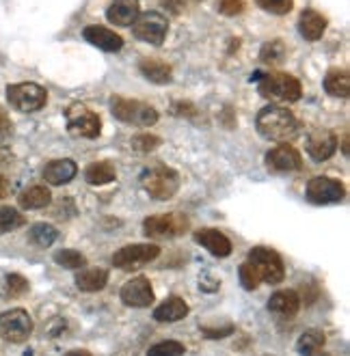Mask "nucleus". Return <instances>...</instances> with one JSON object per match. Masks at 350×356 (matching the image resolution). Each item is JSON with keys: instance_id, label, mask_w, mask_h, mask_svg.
I'll use <instances>...</instances> for the list:
<instances>
[{"instance_id": "35", "label": "nucleus", "mask_w": 350, "mask_h": 356, "mask_svg": "<svg viewBox=\"0 0 350 356\" xmlns=\"http://www.w3.org/2000/svg\"><path fill=\"white\" fill-rule=\"evenodd\" d=\"M130 145H132V149L148 154V152H154V149L160 147V145H162V138H160V136H154V134H136V136L130 140Z\"/></svg>"}, {"instance_id": "8", "label": "nucleus", "mask_w": 350, "mask_h": 356, "mask_svg": "<svg viewBox=\"0 0 350 356\" xmlns=\"http://www.w3.org/2000/svg\"><path fill=\"white\" fill-rule=\"evenodd\" d=\"M132 33L136 39L145 41V44L160 46L162 41L167 39L169 22H167V17L158 11H145V13H138V17L134 19Z\"/></svg>"}, {"instance_id": "15", "label": "nucleus", "mask_w": 350, "mask_h": 356, "mask_svg": "<svg viewBox=\"0 0 350 356\" xmlns=\"http://www.w3.org/2000/svg\"><path fill=\"white\" fill-rule=\"evenodd\" d=\"M337 152V136L328 130H314L307 136V154L314 160H328Z\"/></svg>"}, {"instance_id": "42", "label": "nucleus", "mask_w": 350, "mask_h": 356, "mask_svg": "<svg viewBox=\"0 0 350 356\" xmlns=\"http://www.w3.org/2000/svg\"><path fill=\"white\" fill-rule=\"evenodd\" d=\"M65 356H93V354L89 350H70Z\"/></svg>"}, {"instance_id": "39", "label": "nucleus", "mask_w": 350, "mask_h": 356, "mask_svg": "<svg viewBox=\"0 0 350 356\" xmlns=\"http://www.w3.org/2000/svg\"><path fill=\"white\" fill-rule=\"evenodd\" d=\"M201 330H203V334L208 339H223V337H228V334H232L236 330V326L234 324H228V326H223V328H208V326H203Z\"/></svg>"}, {"instance_id": "28", "label": "nucleus", "mask_w": 350, "mask_h": 356, "mask_svg": "<svg viewBox=\"0 0 350 356\" xmlns=\"http://www.w3.org/2000/svg\"><path fill=\"white\" fill-rule=\"evenodd\" d=\"M326 343V337H324V332L318 330V328H310V330H305L299 341H296V352L307 356V354H314L318 350H322Z\"/></svg>"}, {"instance_id": "26", "label": "nucleus", "mask_w": 350, "mask_h": 356, "mask_svg": "<svg viewBox=\"0 0 350 356\" xmlns=\"http://www.w3.org/2000/svg\"><path fill=\"white\" fill-rule=\"evenodd\" d=\"M117 177V169L115 164L109 162V160H102V162H91L85 171V179L91 184V186H104V184H111L113 179Z\"/></svg>"}, {"instance_id": "43", "label": "nucleus", "mask_w": 350, "mask_h": 356, "mask_svg": "<svg viewBox=\"0 0 350 356\" xmlns=\"http://www.w3.org/2000/svg\"><path fill=\"white\" fill-rule=\"evenodd\" d=\"M342 149H344V154L348 156V136H344V145H342Z\"/></svg>"}, {"instance_id": "34", "label": "nucleus", "mask_w": 350, "mask_h": 356, "mask_svg": "<svg viewBox=\"0 0 350 356\" xmlns=\"http://www.w3.org/2000/svg\"><path fill=\"white\" fill-rule=\"evenodd\" d=\"M260 58L264 63H269V65H277V63H281L285 58V46L281 44L279 39L271 41V44H266L260 52Z\"/></svg>"}, {"instance_id": "33", "label": "nucleus", "mask_w": 350, "mask_h": 356, "mask_svg": "<svg viewBox=\"0 0 350 356\" xmlns=\"http://www.w3.org/2000/svg\"><path fill=\"white\" fill-rule=\"evenodd\" d=\"M184 354H186V348H184V343L173 341V339L160 341V343L152 346L150 352H148V356H184Z\"/></svg>"}, {"instance_id": "4", "label": "nucleus", "mask_w": 350, "mask_h": 356, "mask_svg": "<svg viewBox=\"0 0 350 356\" xmlns=\"http://www.w3.org/2000/svg\"><path fill=\"white\" fill-rule=\"evenodd\" d=\"M141 181H143V188H145V193L158 201H169L180 191V175L173 169H169V166H162V164L143 173Z\"/></svg>"}, {"instance_id": "31", "label": "nucleus", "mask_w": 350, "mask_h": 356, "mask_svg": "<svg viewBox=\"0 0 350 356\" xmlns=\"http://www.w3.org/2000/svg\"><path fill=\"white\" fill-rule=\"evenodd\" d=\"M54 261L58 266L67 268V270H80L82 266H87V257L82 255L80 250H74V248L56 250V253H54Z\"/></svg>"}, {"instance_id": "6", "label": "nucleus", "mask_w": 350, "mask_h": 356, "mask_svg": "<svg viewBox=\"0 0 350 356\" xmlns=\"http://www.w3.org/2000/svg\"><path fill=\"white\" fill-rule=\"evenodd\" d=\"M111 111H113L115 119H119V121H123V123L141 125V128H148V125H154V123L158 121L156 108H152L150 104H143V102H138V99L113 97V102H111Z\"/></svg>"}, {"instance_id": "13", "label": "nucleus", "mask_w": 350, "mask_h": 356, "mask_svg": "<svg viewBox=\"0 0 350 356\" xmlns=\"http://www.w3.org/2000/svg\"><path fill=\"white\" fill-rule=\"evenodd\" d=\"M119 296L123 305L134 307V309H145L154 302V289L148 277H134L128 283H123Z\"/></svg>"}, {"instance_id": "23", "label": "nucleus", "mask_w": 350, "mask_h": 356, "mask_svg": "<svg viewBox=\"0 0 350 356\" xmlns=\"http://www.w3.org/2000/svg\"><path fill=\"white\" fill-rule=\"evenodd\" d=\"M138 72L150 82H154V85H169L173 78L171 65H167V63L158 60V58H143L138 63Z\"/></svg>"}, {"instance_id": "27", "label": "nucleus", "mask_w": 350, "mask_h": 356, "mask_svg": "<svg viewBox=\"0 0 350 356\" xmlns=\"http://www.w3.org/2000/svg\"><path fill=\"white\" fill-rule=\"evenodd\" d=\"M50 199H52V195L46 186H31L17 197V203L24 209H41L50 203Z\"/></svg>"}, {"instance_id": "32", "label": "nucleus", "mask_w": 350, "mask_h": 356, "mask_svg": "<svg viewBox=\"0 0 350 356\" xmlns=\"http://www.w3.org/2000/svg\"><path fill=\"white\" fill-rule=\"evenodd\" d=\"M24 222H26V220H24V216L19 214L17 209L7 207V205L0 207V234L15 232V229H19Z\"/></svg>"}, {"instance_id": "19", "label": "nucleus", "mask_w": 350, "mask_h": 356, "mask_svg": "<svg viewBox=\"0 0 350 356\" xmlns=\"http://www.w3.org/2000/svg\"><path fill=\"white\" fill-rule=\"evenodd\" d=\"M301 309V296L294 289H279L269 298V311L283 318H294Z\"/></svg>"}, {"instance_id": "7", "label": "nucleus", "mask_w": 350, "mask_h": 356, "mask_svg": "<svg viewBox=\"0 0 350 356\" xmlns=\"http://www.w3.org/2000/svg\"><path fill=\"white\" fill-rule=\"evenodd\" d=\"M189 218L180 214V212H167V214H156L143 220V229H145L148 238H160V240H169L177 238L182 234L189 232Z\"/></svg>"}, {"instance_id": "37", "label": "nucleus", "mask_w": 350, "mask_h": 356, "mask_svg": "<svg viewBox=\"0 0 350 356\" xmlns=\"http://www.w3.org/2000/svg\"><path fill=\"white\" fill-rule=\"evenodd\" d=\"M240 283H242V287L246 289V291H253V289H257V285H260V279L255 277V272H253V268L249 266V261H244L242 266H240Z\"/></svg>"}, {"instance_id": "9", "label": "nucleus", "mask_w": 350, "mask_h": 356, "mask_svg": "<svg viewBox=\"0 0 350 356\" xmlns=\"http://www.w3.org/2000/svg\"><path fill=\"white\" fill-rule=\"evenodd\" d=\"M65 119H67V132L76 138H97L102 132L100 117L87 106H82V104L70 106Z\"/></svg>"}, {"instance_id": "2", "label": "nucleus", "mask_w": 350, "mask_h": 356, "mask_svg": "<svg viewBox=\"0 0 350 356\" xmlns=\"http://www.w3.org/2000/svg\"><path fill=\"white\" fill-rule=\"evenodd\" d=\"M257 91L262 97L271 102H299L303 95V87L299 78L285 72L264 74L257 82Z\"/></svg>"}, {"instance_id": "44", "label": "nucleus", "mask_w": 350, "mask_h": 356, "mask_svg": "<svg viewBox=\"0 0 350 356\" xmlns=\"http://www.w3.org/2000/svg\"><path fill=\"white\" fill-rule=\"evenodd\" d=\"M307 356H328V354H324V352H320V350H318V352H314V354H307Z\"/></svg>"}, {"instance_id": "11", "label": "nucleus", "mask_w": 350, "mask_h": 356, "mask_svg": "<svg viewBox=\"0 0 350 356\" xmlns=\"http://www.w3.org/2000/svg\"><path fill=\"white\" fill-rule=\"evenodd\" d=\"M160 255V248L156 244H128L119 248L113 255V266L119 270H136L154 261Z\"/></svg>"}, {"instance_id": "5", "label": "nucleus", "mask_w": 350, "mask_h": 356, "mask_svg": "<svg viewBox=\"0 0 350 356\" xmlns=\"http://www.w3.org/2000/svg\"><path fill=\"white\" fill-rule=\"evenodd\" d=\"M7 102L19 113H37L46 106L48 93L35 82H17L7 87Z\"/></svg>"}, {"instance_id": "12", "label": "nucleus", "mask_w": 350, "mask_h": 356, "mask_svg": "<svg viewBox=\"0 0 350 356\" xmlns=\"http://www.w3.org/2000/svg\"><path fill=\"white\" fill-rule=\"evenodd\" d=\"M346 197V188L340 179L333 177H314L307 184V199L316 205H331L340 203Z\"/></svg>"}, {"instance_id": "20", "label": "nucleus", "mask_w": 350, "mask_h": 356, "mask_svg": "<svg viewBox=\"0 0 350 356\" xmlns=\"http://www.w3.org/2000/svg\"><path fill=\"white\" fill-rule=\"evenodd\" d=\"M78 173V166L74 160L70 158H63V160H52L50 164H46L44 169V179L50 184V186H63V184H70Z\"/></svg>"}, {"instance_id": "24", "label": "nucleus", "mask_w": 350, "mask_h": 356, "mask_svg": "<svg viewBox=\"0 0 350 356\" xmlns=\"http://www.w3.org/2000/svg\"><path fill=\"white\" fill-rule=\"evenodd\" d=\"M109 283V272L100 270V268H91V270H80L76 275V287L80 291H87V294H93V291L104 289Z\"/></svg>"}, {"instance_id": "30", "label": "nucleus", "mask_w": 350, "mask_h": 356, "mask_svg": "<svg viewBox=\"0 0 350 356\" xmlns=\"http://www.w3.org/2000/svg\"><path fill=\"white\" fill-rule=\"evenodd\" d=\"M29 291V281L22 275H7L0 283V296L11 300V298H19L22 294Z\"/></svg>"}, {"instance_id": "38", "label": "nucleus", "mask_w": 350, "mask_h": 356, "mask_svg": "<svg viewBox=\"0 0 350 356\" xmlns=\"http://www.w3.org/2000/svg\"><path fill=\"white\" fill-rule=\"evenodd\" d=\"M244 0H216V9H218V13H223V15H230V17H234V15H240L242 11H244Z\"/></svg>"}, {"instance_id": "29", "label": "nucleus", "mask_w": 350, "mask_h": 356, "mask_svg": "<svg viewBox=\"0 0 350 356\" xmlns=\"http://www.w3.org/2000/svg\"><path fill=\"white\" fill-rule=\"evenodd\" d=\"M56 238H58V232L48 222H37V225L31 227V232H29V240L39 248L52 246L56 242Z\"/></svg>"}, {"instance_id": "17", "label": "nucleus", "mask_w": 350, "mask_h": 356, "mask_svg": "<svg viewBox=\"0 0 350 356\" xmlns=\"http://www.w3.org/2000/svg\"><path fill=\"white\" fill-rule=\"evenodd\" d=\"M138 13V0H111L106 9V19L117 26H132Z\"/></svg>"}, {"instance_id": "22", "label": "nucleus", "mask_w": 350, "mask_h": 356, "mask_svg": "<svg viewBox=\"0 0 350 356\" xmlns=\"http://www.w3.org/2000/svg\"><path fill=\"white\" fill-rule=\"evenodd\" d=\"M189 316V305L180 296H169L162 305L154 309V320L156 322H180Z\"/></svg>"}, {"instance_id": "21", "label": "nucleus", "mask_w": 350, "mask_h": 356, "mask_svg": "<svg viewBox=\"0 0 350 356\" xmlns=\"http://www.w3.org/2000/svg\"><path fill=\"white\" fill-rule=\"evenodd\" d=\"M326 31V17L314 9H305L299 17V33L307 41H318Z\"/></svg>"}, {"instance_id": "1", "label": "nucleus", "mask_w": 350, "mask_h": 356, "mask_svg": "<svg viewBox=\"0 0 350 356\" xmlns=\"http://www.w3.org/2000/svg\"><path fill=\"white\" fill-rule=\"evenodd\" d=\"M255 125H257V132L264 138L277 140V143H287L290 138H294L296 132H299L296 117L287 108L277 106V104H271V106L262 108L257 113Z\"/></svg>"}, {"instance_id": "36", "label": "nucleus", "mask_w": 350, "mask_h": 356, "mask_svg": "<svg viewBox=\"0 0 350 356\" xmlns=\"http://www.w3.org/2000/svg\"><path fill=\"white\" fill-rule=\"evenodd\" d=\"M255 3L269 13H275V15H285L290 13L292 7H294V0H255Z\"/></svg>"}, {"instance_id": "10", "label": "nucleus", "mask_w": 350, "mask_h": 356, "mask_svg": "<svg viewBox=\"0 0 350 356\" xmlns=\"http://www.w3.org/2000/svg\"><path fill=\"white\" fill-rule=\"evenodd\" d=\"M33 332V320L24 309H9L0 316V337L9 343H24Z\"/></svg>"}, {"instance_id": "25", "label": "nucleus", "mask_w": 350, "mask_h": 356, "mask_svg": "<svg viewBox=\"0 0 350 356\" xmlns=\"http://www.w3.org/2000/svg\"><path fill=\"white\" fill-rule=\"evenodd\" d=\"M324 91L333 97H348L350 95V76L346 70L333 67L324 76Z\"/></svg>"}, {"instance_id": "14", "label": "nucleus", "mask_w": 350, "mask_h": 356, "mask_svg": "<svg viewBox=\"0 0 350 356\" xmlns=\"http://www.w3.org/2000/svg\"><path fill=\"white\" fill-rule=\"evenodd\" d=\"M266 166L273 173H292L303 166L301 154L292 147V145H277L269 154H266Z\"/></svg>"}, {"instance_id": "41", "label": "nucleus", "mask_w": 350, "mask_h": 356, "mask_svg": "<svg viewBox=\"0 0 350 356\" xmlns=\"http://www.w3.org/2000/svg\"><path fill=\"white\" fill-rule=\"evenodd\" d=\"M7 193H9V184H7V179L3 175H0V199H3Z\"/></svg>"}, {"instance_id": "16", "label": "nucleus", "mask_w": 350, "mask_h": 356, "mask_svg": "<svg viewBox=\"0 0 350 356\" xmlns=\"http://www.w3.org/2000/svg\"><path fill=\"white\" fill-rule=\"evenodd\" d=\"M195 240L203 248H208V253H212L214 257H228L232 253L230 238L223 232H218V229H210V227L199 229V232H195Z\"/></svg>"}, {"instance_id": "3", "label": "nucleus", "mask_w": 350, "mask_h": 356, "mask_svg": "<svg viewBox=\"0 0 350 356\" xmlns=\"http://www.w3.org/2000/svg\"><path fill=\"white\" fill-rule=\"evenodd\" d=\"M249 266L253 268L255 277L260 279V283H271L277 285L283 281L285 277V268H283V259L277 250L266 248V246H255L249 257H246Z\"/></svg>"}, {"instance_id": "40", "label": "nucleus", "mask_w": 350, "mask_h": 356, "mask_svg": "<svg viewBox=\"0 0 350 356\" xmlns=\"http://www.w3.org/2000/svg\"><path fill=\"white\" fill-rule=\"evenodd\" d=\"M9 128H11V121H9L7 113H5L3 108H0V134L9 132Z\"/></svg>"}, {"instance_id": "18", "label": "nucleus", "mask_w": 350, "mask_h": 356, "mask_svg": "<svg viewBox=\"0 0 350 356\" xmlns=\"http://www.w3.org/2000/svg\"><path fill=\"white\" fill-rule=\"evenodd\" d=\"M82 35H85V39L91 46L104 52H119L123 48V39L115 31L104 29V26H87Z\"/></svg>"}]
</instances>
